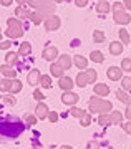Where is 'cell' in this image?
<instances>
[{
    "label": "cell",
    "instance_id": "6da1fadb",
    "mask_svg": "<svg viewBox=\"0 0 131 149\" xmlns=\"http://www.w3.org/2000/svg\"><path fill=\"white\" fill-rule=\"evenodd\" d=\"M25 131V123L20 119H5L0 121V136L2 138H18Z\"/></svg>",
    "mask_w": 131,
    "mask_h": 149
},
{
    "label": "cell",
    "instance_id": "7a4b0ae2",
    "mask_svg": "<svg viewBox=\"0 0 131 149\" xmlns=\"http://www.w3.org/2000/svg\"><path fill=\"white\" fill-rule=\"evenodd\" d=\"M88 108L91 113H100V114H108L113 109V104L106 100H101L100 96H93L90 98L88 101Z\"/></svg>",
    "mask_w": 131,
    "mask_h": 149
},
{
    "label": "cell",
    "instance_id": "3957f363",
    "mask_svg": "<svg viewBox=\"0 0 131 149\" xmlns=\"http://www.w3.org/2000/svg\"><path fill=\"white\" fill-rule=\"evenodd\" d=\"M28 5L33 7L37 12H40L45 20L53 17V12H55V3H52V0H30Z\"/></svg>",
    "mask_w": 131,
    "mask_h": 149
},
{
    "label": "cell",
    "instance_id": "277c9868",
    "mask_svg": "<svg viewBox=\"0 0 131 149\" xmlns=\"http://www.w3.org/2000/svg\"><path fill=\"white\" fill-rule=\"evenodd\" d=\"M80 100V96L78 95H75L73 91H65L62 95V101L63 104H70V106H73V104H76Z\"/></svg>",
    "mask_w": 131,
    "mask_h": 149
},
{
    "label": "cell",
    "instance_id": "5b68a950",
    "mask_svg": "<svg viewBox=\"0 0 131 149\" xmlns=\"http://www.w3.org/2000/svg\"><path fill=\"white\" fill-rule=\"evenodd\" d=\"M60 25H62V20H60L58 17H55V15L45 20V30H48V32L58 30V28H60Z\"/></svg>",
    "mask_w": 131,
    "mask_h": 149
},
{
    "label": "cell",
    "instance_id": "8992f818",
    "mask_svg": "<svg viewBox=\"0 0 131 149\" xmlns=\"http://www.w3.org/2000/svg\"><path fill=\"white\" fill-rule=\"evenodd\" d=\"M106 76H108L111 81H118V80L123 78V70L118 68V66H110V68L106 70Z\"/></svg>",
    "mask_w": 131,
    "mask_h": 149
},
{
    "label": "cell",
    "instance_id": "52a82bcc",
    "mask_svg": "<svg viewBox=\"0 0 131 149\" xmlns=\"http://www.w3.org/2000/svg\"><path fill=\"white\" fill-rule=\"evenodd\" d=\"M40 80H42L40 70H32L30 73H28V76H27V81H28V85H32V86H37L38 83H40Z\"/></svg>",
    "mask_w": 131,
    "mask_h": 149
},
{
    "label": "cell",
    "instance_id": "ba28073f",
    "mask_svg": "<svg viewBox=\"0 0 131 149\" xmlns=\"http://www.w3.org/2000/svg\"><path fill=\"white\" fill-rule=\"evenodd\" d=\"M42 56H43L45 60H47V61H53V60H55V58L58 56V50H57L55 47H47L45 50H43Z\"/></svg>",
    "mask_w": 131,
    "mask_h": 149
},
{
    "label": "cell",
    "instance_id": "9c48e42d",
    "mask_svg": "<svg viewBox=\"0 0 131 149\" xmlns=\"http://www.w3.org/2000/svg\"><path fill=\"white\" fill-rule=\"evenodd\" d=\"M48 108L47 104H43V103H38L37 108H35V114H37L38 119H45V118H48Z\"/></svg>",
    "mask_w": 131,
    "mask_h": 149
},
{
    "label": "cell",
    "instance_id": "30bf717a",
    "mask_svg": "<svg viewBox=\"0 0 131 149\" xmlns=\"http://www.w3.org/2000/svg\"><path fill=\"white\" fill-rule=\"evenodd\" d=\"M115 22L118 25H128L131 22V17L126 12H120V13H115Z\"/></svg>",
    "mask_w": 131,
    "mask_h": 149
},
{
    "label": "cell",
    "instance_id": "8fae6325",
    "mask_svg": "<svg viewBox=\"0 0 131 149\" xmlns=\"http://www.w3.org/2000/svg\"><path fill=\"white\" fill-rule=\"evenodd\" d=\"M58 85H60V88H62L63 91H71L75 83L71 81V78H68V76H62L60 81H58Z\"/></svg>",
    "mask_w": 131,
    "mask_h": 149
},
{
    "label": "cell",
    "instance_id": "7c38bea8",
    "mask_svg": "<svg viewBox=\"0 0 131 149\" xmlns=\"http://www.w3.org/2000/svg\"><path fill=\"white\" fill-rule=\"evenodd\" d=\"M110 93V86L105 85V83H98V85H95V95L96 96H106Z\"/></svg>",
    "mask_w": 131,
    "mask_h": 149
},
{
    "label": "cell",
    "instance_id": "4fadbf2b",
    "mask_svg": "<svg viewBox=\"0 0 131 149\" xmlns=\"http://www.w3.org/2000/svg\"><path fill=\"white\" fill-rule=\"evenodd\" d=\"M73 63L75 66L78 70H86V66H88V60L85 58V56H81V55H76V56H73Z\"/></svg>",
    "mask_w": 131,
    "mask_h": 149
},
{
    "label": "cell",
    "instance_id": "5bb4252c",
    "mask_svg": "<svg viewBox=\"0 0 131 149\" xmlns=\"http://www.w3.org/2000/svg\"><path fill=\"white\" fill-rule=\"evenodd\" d=\"M30 15H32V12L27 8V7H23V5H18L15 8V17H18V18H30Z\"/></svg>",
    "mask_w": 131,
    "mask_h": 149
},
{
    "label": "cell",
    "instance_id": "9a60e30c",
    "mask_svg": "<svg viewBox=\"0 0 131 149\" xmlns=\"http://www.w3.org/2000/svg\"><path fill=\"white\" fill-rule=\"evenodd\" d=\"M0 73L5 74L7 78H10V80H12V78L17 74V70H13L10 65H2V66H0Z\"/></svg>",
    "mask_w": 131,
    "mask_h": 149
},
{
    "label": "cell",
    "instance_id": "2e32d148",
    "mask_svg": "<svg viewBox=\"0 0 131 149\" xmlns=\"http://www.w3.org/2000/svg\"><path fill=\"white\" fill-rule=\"evenodd\" d=\"M71 63H73V60L70 58L68 55H63V56H58V65L62 66L63 70H68L70 66H71Z\"/></svg>",
    "mask_w": 131,
    "mask_h": 149
},
{
    "label": "cell",
    "instance_id": "e0dca14e",
    "mask_svg": "<svg viewBox=\"0 0 131 149\" xmlns=\"http://www.w3.org/2000/svg\"><path fill=\"white\" fill-rule=\"evenodd\" d=\"M121 52H123V43H120V42H111L110 43V53L111 55L118 56Z\"/></svg>",
    "mask_w": 131,
    "mask_h": 149
},
{
    "label": "cell",
    "instance_id": "ac0fdd59",
    "mask_svg": "<svg viewBox=\"0 0 131 149\" xmlns=\"http://www.w3.org/2000/svg\"><path fill=\"white\" fill-rule=\"evenodd\" d=\"M5 33H7V37L12 38V40L13 38H20L23 35V28H8Z\"/></svg>",
    "mask_w": 131,
    "mask_h": 149
},
{
    "label": "cell",
    "instance_id": "d6986e66",
    "mask_svg": "<svg viewBox=\"0 0 131 149\" xmlns=\"http://www.w3.org/2000/svg\"><path fill=\"white\" fill-rule=\"evenodd\" d=\"M50 71H52V76L62 78V76H63V71H65V70H63L58 63H52V66H50Z\"/></svg>",
    "mask_w": 131,
    "mask_h": 149
},
{
    "label": "cell",
    "instance_id": "ffe728a7",
    "mask_svg": "<svg viewBox=\"0 0 131 149\" xmlns=\"http://www.w3.org/2000/svg\"><path fill=\"white\" fill-rule=\"evenodd\" d=\"M18 56H20V55H18V53H13V52H12V53H7V55H5V61H7L5 65H10V66L17 65V63H18Z\"/></svg>",
    "mask_w": 131,
    "mask_h": 149
},
{
    "label": "cell",
    "instance_id": "44dd1931",
    "mask_svg": "<svg viewBox=\"0 0 131 149\" xmlns=\"http://www.w3.org/2000/svg\"><path fill=\"white\" fill-rule=\"evenodd\" d=\"M30 52H32V45L28 42H25V43H20V48H18V55L20 56H27V55H30Z\"/></svg>",
    "mask_w": 131,
    "mask_h": 149
},
{
    "label": "cell",
    "instance_id": "7402d4cb",
    "mask_svg": "<svg viewBox=\"0 0 131 149\" xmlns=\"http://www.w3.org/2000/svg\"><path fill=\"white\" fill-rule=\"evenodd\" d=\"M110 10H111V5L108 3V0H106V2L96 3V12H98V13H108Z\"/></svg>",
    "mask_w": 131,
    "mask_h": 149
},
{
    "label": "cell",
    "instance_id": "603a6c76",
    "mask_svg": "<svg viewBox=\"0 0 131 149\" xmlns=\"http://www.w3.org/2000/svg\"><path fill=\"white\" fill-rule=\"evenodd\" d=\"M75 85H78L80 88H85V86L88 85L86 73H78V74H76V83H75Z\"/></svg>",
    "mask_w": 131,
    "mask_h": 149
},
{
    "label": "cell",
    "instance_id": "cb8c5ba5",
    "mask_svg": "<svg viewBox=\"0 0 131 149\" xmlns=\"http://www.w3.org/2000/svg\"><path fill=\"white\" fill-rule=\"evenodd\" d=\"M98 123H100L101 126H110V124H113L111 114H100V118H98Z\"/></svg>",
    "mask_w": 131,
    "mask_h": 149
},
{
    "label": "cell",
    "instance_id": "d4e9b609",
    "mask_svg": "<svg viewBox=\"0 0 131 149\" xmlns=\"http://www.w3.org/2000/svg\"><path fill=\"white\" fill-rule=\"evenodd\" d=\"M22 91V81L20 80H12V86H10V93L15 95V93H20Z\"/></svg>",
    "mask_w": 131,
    "mask_h": 149
},
{
    "label": "cell",
    "instance_id": "484cf974",
    "mask_svg": "<svg viewBox=\"0 0 131 149\" xmlns=\"http://www.w3.org/2000/svg\"><path fill=\"white\" fill-rule=\"evenodd\" d=\"M7 25H8V28H23L20 18H8L7 20Z\"/></svg>",
    "mask_w": 131,
    "mask_h": 149
},
{
    "label": "cell",
    "instance_id": "4316f807",
    "mask_svg": "<svg viewBox=\"0 0 131 149\" xmlns=\"http://www.w3.org/2000/svg\"><path fill=\"white\" fill-rule=\"evenodd\" d=\"M93 42L95 43H103L105 42V32H101V30H95L93 32Z\"/></svg>",
    "mask_w": 131,
    "mask_h": 149
},
{
    "label": "cell",
    "instance_id": "83f0119b",
    "mask_svg": "<svg viewBox=\"0 0 131 149\" xmlns=\"http://www.w3.org/2000/svg\"><path fill=\"white\" fill-rule=\"evenodd\" d=\"M30 22L32 23H35V25H40V23L43 22L42 13H40V12H33V13L30 15Z\"/></svg>",
    "mask_w": 131,
    "mask_h": 149
},
{
    "label": "cell",
    "instance_id": "f1b7e54d",
    "mask_svg": "<svg viewBox=\"0 0 131 149\" xmlns=\"http://www.w3.org/2000/svg\"><path fill=\"white\" fill-rule=\"evenodd\" d=\"M90 56H91V61H95V63H103V60H105L101 52H91Z\"/></svg>",
    "mask_w": 131,
    "mask_h": 149
},
{
    "label": "cell",
    "instance_id": "f546056e",
    "mask_svg": "<svg viewBox=\"0 0 131 149\" xmlns=\"http://www.w3.org/2000/svg\"><path fill=\"white\" fill-rule=\"evenodd\" d=\"M70 114H71V116H75V118H80V119H81V118L85 116V114H86V111H85V109H80V108H71V109H70Z\"/></svg>",
    "mask_w": 131,
    "mask_h": 149
},
{
    "label": "cell",
    "instance_id": "4dcf8cb0",
    "mask_svg": "<svg viewBox=\"0 0 131 149\" xmlns=\"http://www.w3.org/2000/svg\"><path fill=\"white\" fill-rule=\"evenodd\" d=\"M12 86V80L7 78V80H0V91H10Z\"/></svg>",
    "mask_w": 131,
    "mask_h": 149
},
{
    "label": "cell",
    "instance_id": "1f68e13d",
    "mask_svg": "<svg viewBox=\"0 0 131 149\" xmlns=\"http://www.w3.org/2000/svg\"><path fill=\"white\" fill-rule=\"evenodd\" d=\"M111 119H113V124H120L123 123V114L120 111H111Z\"/></svg>",
    "mask_w": 131,
    "mask_h": 149
},
{
    "label": "cell",
    "instance_id": "d6a6232c",
    "mask_svg": "<svg viewBox=\"0 0 131 149\" xmlns=\"http://www.w3.org/2000/svg\"><path fill=\"white\" fill-rule=\"evenodd\" d=\"M121 86L125 91H131V76H125L121 78Z\"/></svg>",
    "mask_w": 131,
    "mask_h": 149
},
{
    "label": "cell",
    "instance_id": "836d02e7",
    "mask_svg": "<svg viewBox=\"0 0 131 149\" xmlns=\"http://www.w3.org/2000/svg\"><path fill=\"white\" fill-rule=\"evenodd\" d=\"M40 85H42L43 88H50V86H52V78H50V74H42Z\"/></svg>",
    "mask_w": 131,
    "mask_h": 149
},
{
    "label": "cell",
    "instance_id": "e575fe53",
    "mask_svg": "<svg viewBox=\"0 0 131 149\" xmlns=\"http://www.w3.org/2000/svg\"><path fill=\"white\" fill-rule=\"evenodd\" d=\"M116 96H118V100L123 103H126V104H130V96L126 95L125 91H116Z\"/></svg>",
    "mask_w": 131,
    "mask_h": 149
},
{
    "label": "cell",
    "instance_id": "d590c367",
    "mask_svg": "<svg viewBox=\"0 0 131 149\" xmlns=\"http://www.w3.org/2000/svg\"><path fill=\"white\" fill-rule=\"evenodd\" d=\"M86 78H88V83H95L96 81V71L95 70H86Z\"/></svg>",
    "mask_w": 131,
    "mask_h": 149
},
{
    "label": "cell",
    "instance_id": "8d00e7d4",
    "mask_svg": "<svg viewBox=\"0 0 131 149\" xmlns=\"http://www.w3.org/2000/svg\"><path fill=\"white\" fill-rule=\"evenodd\" d=\"M121 70L123 71H131V58H125L121 61Z\"/></svg>",
    "mask_w": 131,
    "mask_h": 149
},
{
    "label": "cell",
    "instance_id": "74e56055",
    "mask_svg": "<svg viewBox=\"0 0 131 149\" xmlns=\"http://www.w3.org/2000/svg\"><path fill=\"white\" fill-rule=\"evenodd\" d=\"M120 38H121V43H130V33L126 32L125 28L120 30Z\"/></svg>",
    "mask_w": 131,
    "mask_h": 149
},
{
    "label": "cell",
    "instance_id": "f35d334b",
    "mask_svg": "<svg viewBox=\"0 0 131 149\" xmlns=\"http://www.w3.org/2000/svg\"><path fill=\"white\" fill-rule=\"evenodd\" d=\"M80 124H81L83 128L90 126V124H91V114H88V113H86V114H85V116L81 118V123H80Z\"/></svg>",
    "mask_w": 131,
    "mask_h": 149
},
{
    "label": "cell",
    "instance_id": "ab89813d",
    "mask_svg": "<svg viewBox=\"0 0 131 149\" xmlns=\"http://www.w3.org/2000/svg\"><path fill=\"white\" fill-rule=\"evenodd\" d=\"M111 10H113V13H120V12H125V5H123V3H120V2H116L115 5L111 7Z\"/></svg>",
    "mask_w": 131,
    "mask_h": 149
},
{
    "label": "cell",
    "instance_id": "60d3db41",
    "mask_svg": "<svg viewBox=\"0 0 131 149\" xmlns=\"http://www.w3.org/2000/svg\"><path fill=\"white\" fill-rule=\"evenodd\" d=\"M23 121H25L27 124H30V126H33V124L37 123V118L33 116V114H25V118H23Z\"/></svg>",
    "mask_w": 131,
    "mask_h": 149
},
{
    "label": "cell",
    "instance_id": "b9f144b4",
    "mask_svg": "<svg viewBox=\"0 0 131 149\" xmlns=\"http://www.w3.org/2000/svg\"><path fill=\"white\" fill-rule=\"evenodd\" d=\"M33 98H35L37 101H42V100L45 98V96H43V93H42L40 90H35V91H33Z\"/></svg>",
    "mask_w": 131,
    "mask_h": 149
},
{
    "label": "cell",
    "instance_id": "7bdbcfd3",
    "mask_svg": "<svg viewBox=\"0 0 131 149\" xmlns=\"http://www.w3.org/2000/svg\"><path fill=\"white\" fill-rule=\"evenodd\" d=\"M2 100H4V103H5V104H8V106H10V104H12V106L15 104V100H13L12 96H4Z\"/></svg>",
    "mask_w": 131,
    "mask_h": 149
},
{
    "label": "cell",
    "instance_id": "ee69618b",
    "mask_svg": "<svg viewBox=\"0 0 131 149\" xmlns=\"http://www.w3.org/2000/svg\"><path fill=\"white\" fill-rule=\"evenodd\" d=\"M48 119H50V123H57L58 121V113H55V111L48 113Z\"/></svg>",
    "mask_w": 131,
    "mask_h": 149
},
{
    "label": "cell",
    "instance_id": "f6af8a7d",
    "mask_svg": "<svg viewBox=\"0 0 131 149\" xmlns=\"http://www.w3.org/2000/svg\"><path fill=\"white\" fill-rule=\"evenodd\" d=\"M12 47V42L10 40H5V42H0V50H7V48Z\"/></svg>",
    "mask_w": 131,
    "mask_h": 149
},
{
    "label": "cell",
    "instance_id": "bcb514c9",
    "mask_svg": "<svg viewBox=\"0 0 131 149\" xmlns=\"http://www.w3.org/2000/svg\"><path fill=\"white\" fill-rule=\"evenodd\" d=\"M86 149H100V143L98 141H91V143H88Z\"/></svg>",
    "mask_w": 131,
    "mask_h": 149
},
{
    "label": "cell",
    "instance_id": "7dc6e473",
    "mask_svg": "<svg viewBox=\"0 0 131 149\" xmlns=\"http://www.w3.org/2000/svg\"><path fill=\"white\" fill-rule=\"evenodd\" d=\"M75 5L76 7H86L88 5V0H75Z\"/></svg>",
    "mask_w": 131,
    "mask_h": 149
},
{
    "label": "cell",
    "instance_id": "c3c4849f",
    "mask_svg": "<svg viewBox=\"0 0 131 149\" xmlns=\"http://www.w3.org/2000/svg\"><path fill=\"white\" fill-rule=\"evenodd\" d=\"M125 116L128 118V121H131V103L128 104V108H126V111H125Z\"/></svg>",
    "mask_w": 131,
    "mask_h": 149
},
{
    "label": "cell",
    "instance_id": "681fc988",
    "mask_svg": "<svg viewBox=\"0 0 131 149\" xmlns=\"http://www.w3.org/2000/svg\"><path fill=\"white\" fill-rule=\"evenodd\" d=\"M123 128H125V131H126L128 134H131V121L125 123V124H123Z\"/></svg>",
    "mask_w": 131,
    "mask_h": 149
},
{
    "label": "cell",
    "instance_id": "f907efd6",
    "mask_svg": "<svg viewBox=\"0 0 131 149\" xmlns=\"http://www.w3.org/2000/svg\"><path fill=\"white\" fill-rule=\"evenodd\" d=\"M12 2H13V0H0V3H2L4 7H8V5H12Z\"/></svg>",
    "mask_w": 131,
    "mask_h": 149
},
{
    "label": "cell",
    "instance_id": "816d5d0a",
    "mask_svg": "<svg viewBox=\"0 0 131 149\" xmlns=\"http://www.w3.org/2000/svg\"><path fill=\"white\" fill-rule=\"evenodd\" d=\"M123 5H125V8L131 10V0H125V2H123Z\"/></svg>",
    "mask_w": 131,
    "mask_h": 149
},
{
    "label": "cell",
    "instance_id": "f5cc1de1",
    "mask_svg": "<svg viewBox=\"0 0 131 149\" xmlns=\"http://www.w3.org/2000/svg\"><path fill=\"white\" fill-rule=\"evenodd\" d=\"M17 3H18V5H23V7H25L27 3H30V0H17Z\"/></svg>",
    "mask_w": 131,
    "mask_h": 149
},
{
    "label": "cell",
    "instance_id": "db71d44e",
    "mask_svg": "<svg viewBox=\"0 0 131 149\" xmlns=\"http://www.w3.org/2000/svg\"><path fill=\"white\" fill-rule=\"evenodd\" d=\"M60 149H73V148H71V146H62Z\"/></svg>",
    "mask_w": 131,
    "mask_h": 149
},
{
    "label": "cell",
    "instance_id": "11a10c76",
    "mask_svg": "<svg viewBox=\"0 0 131 149\" xmlns=\"http://www.w3.org/2000/svg\"><path fill=\"white\" fill-rule=\"evenodd\" d=\"M55 2H63V0H55Z\"/></svg>",
    "mask_w": 131,
    "mask_h": 149
},
{
    "label": "cell",
    "instance_id": "9f6ffc18",
    "mask_svg": "<svg viewBox=\"0 0 131 149\" xmlns=\"http://www.w3.org/2000/svg\"><path fill=\"white\" fill-rule=\"evenodd\" d=\"M98 2H106V0H98Z\"/></svg>",
    "mask_w": 131,
    "mask_h": 149
},
{
    "label": "cell",
    "instance_id": "6f0895ef",
    "mask_svg": "<svg viewBox=\"0 0 131 149\" xmlns=\"http://www.w3.org/2000/svg\"><path fill=\"white\" fill-rule=\"evenodd\" d=\"M2 98H4V96H2V95H0V100H2Z\"/></svg>",
    "mask_w": 131,
    "mask_h": 149
},
{
    "label": "cell",
    "instance_id": "680465c9",
    "mask_svg": "<svg viewBox=\"0 0 131 149\" xmlns=\"http://www.w3.org/2000/svg\"><path fill=\"white\" fill-rule=\"evenodd\" d=\"M0 38H2V32H0Z\"/></svg>",
    "mask_w": 131,
    "mask_h": 149
},
{
    "label": "cell",
    "instance_id": "91938a15",
    "mask_svg": "<svg viewBox=\"0 0 131 149\" xmlns=\"http://www.w3.org/2000/svg\"><path fill=\"white\" fill-rule=\"evenodd\" d=\"M32 149H38V148H32Z\"/></svg>",
    "mask_w": 131,
    "mask_h": 149
}]
</instances>
